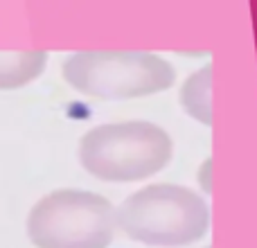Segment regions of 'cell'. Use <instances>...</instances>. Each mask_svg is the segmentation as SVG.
<instances>
[{"label":"cell","instance_id":"6da1fadb","mask_svg":"<svg viewBox=\"0 0 257 248\" xmlns=\"http://www.w3.org/2000/svg\"><path fill=\"white\" fill-rule=\"evenodd\" d=\"M115 226L147 246H187L208 232L210 208L190 187L156 183L122 201Z\"/></svg>","mask_w":257,"mask_h":248},{"label":"cell","instance_id":"7a4b0ae2","mask_svg":"<svg viewBox=\"0 0 257 248\" xmlns=\"http://www.w3.org/2000/svg\"><path fill=\"white\" fill-rule=\"evenodd\" d=\"M174 142L165 129L145 120L95 127L79 142V163L106 183L142 181L167 167Z\"/></svg>","mask_w":257,"mask_h":248},{"label":"cell","instance_id":"3957f363","mask_svg":"<svg viewBox=\"0 0 257 248\" xmlns=\"http://www.w3.org/2000/svg\"><path fill=\"white\" fill-rule=\"evenodd\" d=\"M61 70L75 90L99 99L147 97L167 90L176 79L174 66L163 57L133 50L75 52Z\"/></svg>","mask_w":257,"mask_h":248},{"label":"cell","instance_id":"277c9868","mask_svg":"<svg viewBox=\"0 0 257 248\" xmlns=\"http://www.w3.org/2000/svg\"><path fill=\"white\" fill-rule=\"evenodd\" d=\"M115 228L113 203L86 190L50 192L27 217V235L39 248H106Z\"/></svg>","mask_w":257,"mask_h":248},{"label":"cell","instance_id":"5b68a950","mask_svg":"<svg viewBox=\"0 0 257 248\" xmlns=\"http://www.w3.org/2000/svg\"><path fill=\"white\" fill-rule=\"evenodd\" d=\"M48 63L43 50H21V52H0V90H12L34 81Z\"/></svg>","mask_w":257,"mask_h":248},{"label":"cell","instance_id":"8992f818","mask_svg":"<svg viewBox=\"0 0 257 248\" xmlns=\"http://www.w3.org/2000/svg\"><path fill=\"white\" fill-rule=\"evenodd\" d=\"M210 86H212V66H205L187 77L181 88V106L196 122L210 127L212 124V102H210Z\"/></svg>","mask_w":257,"mask_h":248}]
</instances>
